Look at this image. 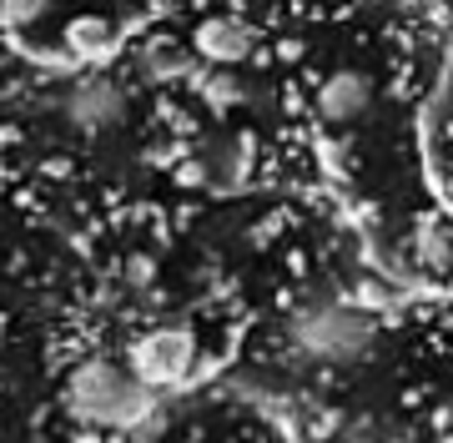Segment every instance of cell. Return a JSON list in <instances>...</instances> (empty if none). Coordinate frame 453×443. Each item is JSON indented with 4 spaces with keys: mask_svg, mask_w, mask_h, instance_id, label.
<instances>
[{
    "mask_svg": "<svg viewBox=\"0 0 453 443\" xmlns=\"http://www.w3.org/2000/svg\"><path fill=\"white\" fill-rule=\"evenodd\" d=\"M378 343L372 317L353 312L348 302H308L288 317V348L308 368H353Z\"/></svg>",
    "mask_w": 453,
    "mask_h": 443,
    "instance_id": "2",
    "label": "cell"
},
{
    "mask_svg": "<svg viewBox=\"0 0 453 443\" xmlns=\"http://www.w3.org/2000/svg\"><path fill=\"white\" fill-rule=\"evenodd\" d=\"M187 66H192V61H187V50H181V46H162V41H151V46L142 50V71H146V76H157V81L181 76Z\"/></svg>",
    "mask_w": 453,
    "mask_h": 443,
    "instance_id": "8",
    "label": "cell"
},
{
    "mask_svg": "<svg viewBox=\"0 0 453 443\" xmlns=\"http://www.w3.org/2000/svg\"><path fill=\"white\" fill-rule=\"evenodd\" d=\"M46 11H50V0H0V20H5L11 31H20V26L41 20Z\"/></svg>",
    "mask_w": 453,
    "mask_h": 443,
    "instance_id": "10",
    "label": "cell"
},
{
    "mask_svg": "<svg viewBox=\"0 0 453 443\" xmlns=\"http://www.w3.org/2000/svg\"><path fill=\"white\" fill-rule=\"evenodd\" d=\"M65 46L76 50V56H96V50L111 46V26L101 16H81V20H71L65 26Z\"/></svg>",
    "mask_w": 453,
    "mask_h": 443,
    "instance_id": "7",
    "label": "cell"
},
{
    "mask_svg": "<svg viewBox=\"0 0 453 443\" xmlns=\"http://www.w3.org/2000/svg\"><path fill=\"white\" fill-rule=\"evenodd\" d=\"M252 46H257L252 26H242V20H232V16L202 20L196 35H192V50H196V56H207L211 66H237V61L252 56Z\"/></svg>",
    "mask_w": 453,
    "mask_h": 443,
    "instance_id": "5",
    "label": "cell"
},
{
    "mask_svg": "<svg viewBox=\"0 0 453 443\" xmlns=\"http://www.w3.org/2000/svg\"><path fill=\"white\" fill-rule=\"evenodd\" d=\"M157 409H162V388H151L146 378H136L131 363L86 358L81 368H71V378H65V413L76 424L131 433Z\"/></svg>",
    "mask_w": 453,
    "mask_h": 443,
    "instance_id": "1",
    "label": "cell"
},
{
    "mask_svg": "<svg viewBox=\"0 0 453 443\" xmlns=\"http://www.w3.org/2000/svg\"><path fill=\"white\" fill-rule=\"evenodd\" d=\"M418 263L449 267V237H443L438 227H418Z\"/></svg>",
    "mask_w": 453,
    "mask_h": 443,
    "instance_id": "11",
    "label": "cell"
},
{
    "mask_svg": "<svg viewBox=\"0 0 453 443\" xmlns=\"http://www.w3.org/2000/svg\"><path fill=\"white\" fill-rule=\"evenodd\" d=\"M127 363H131V373L146 378L151 388H177L196 368V338H192V328H177V323L172 328H151L131 343Z\"/></svg>",
    "mask_w": 453,
    "mask_h": 443,
    "instance_id": "3",
    "label": "cell"
},
{
    "mask_svg": "<svg viewBox=\"0 0 453 443\" xmlns=\"http://www.w3.org/2000/svg\"><path fill=\"white\" fill-rule=\"evenodd\" d=\"M61 116L76 126L81 136H101L111 132L116 121L127 116V91L106 76H91V81H76L61 101Z\"/></svg>",
    "mask_w": 453,
    "mask_h": 443,
    "instance_id": "4",
    "label": "cell"
},
{
    "mask_svg": "<svg viewBox=\"0 0 453 443\" xmlns=\"http://www.w3.org/2000/svg\"><path fill=\"white\" fill-rule=\"evenodd\" d=\"M368 101H372V81H368V76H357V71H338V76H327L323 91H318V111H323V121L342 126V121H353V116L368 111Z\"/></svg>",
    "mask_w": 453,
    "mask_h": 443,
    "instance_id": "6",
    "label": "cell"
},
{
    "mask_svg": "<svg viewBox=\"0 0 453 443\" xmlns=\"http://www.w3.org/2000/svg\"><path fill=\"white\" fill-rule=\"evenodd\" d=\"M196 91H202V101H207L211 111H226V106H237V101H242V81H232L226 71H211Z\"/></svg>",
    "mask_w": 453,
    "mask_h": 443,
    "instance_id": "9",
    "label": "cell"
}]
</instances>
